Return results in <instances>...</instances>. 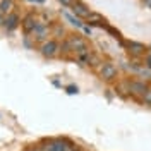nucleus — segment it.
<instances>
[{
    "mask_svg": "<svg viewBox=\"0 0 151 151\" xmlns=\"http://www.w3.org/2000/svg\"><path fill=\"white\" fill-rule=\"evenodd\" d=\"M22 26H24V31H26V33H29V31H35L38 24L35 22L33 16H28V17L24 19V24H22Z\"/></svg>",
    "mask_w": 151,
    "mask_h": 151,
    "instance_id": "nucleus-9",
    "label": "nucleus"
},
{
    "mask_svg": "<svg viewBox=\"0 0 151 151\" xmlns=\"http://www.w3.org/2000/svg\"><path fill=\"white\" fill-rule=\"evenodd\" d=\"M101 77L103 79H106V81H110V79H113L115 76H117V69H115V65L113 64H103V67H101Z\"/></svg>",
    "mask_w": 151,
    "mask_h": 151,
    "instance_id": "nucleus-4",
    "label": "nucleus"
},
{
    "mask_svg": "<svg viewBox=\"0 0 151 151\" xmlns=\"http://www.w3.org/2000/svg\"><path fill=\"white\" fill-rule=\"evenodd\" d=\"M142 100H144V103L151 105V89H146V93L142 94Z\"/></svg>",
    "mask_w": 151,
    "mask_h": 151,
    "instance_id": "nucleus-12",
    "label": "nucleus"
},
{
    "mask_svg": "<svg viewBox=\"0 0 151 151\" xmlns=\"http://www.w3.org/2000/svg\"><path fill=\"white\" fill-rule=\"evenodd\" d=\"M45 151H69V148H67L65 142H62V141H52L47 144Z\"/></svg>",
    "mask_w": 151,
    "mask_h": 151,
    "instance_id": "nucleus-6",
    "label": "nucleus"
},
{
    "mask_svg": "<svg viewBox=\"0 0 151 151\" xmlns=\"http://www.w3.org/2000/svg\"><path fill=\"white\" fill-rule=\"evenodd\" d=\"M28 151H35V150H28Z\"/></svg>",
    "mask_w": 151,
    "mask_h": 151,
    "instance_id": "nucleus-18",
    "label": "nucleus"
},
{
    "mask_svg": "<svg viewBox=\"0 0 151 151\" xmlns=\"http://www.w3.org/2000/svg\"><path fill=\"white\" fill-rule=\"evenodd\" d=\"M10 10H12V0H2L0 2V12L10 14Z\"/></svg>",
    "mask_w": 151,
    "mask_h": 151,
    "instance_id": "nucleus-10",
    "label": "nucleus"
},
{
    "mask_svg": "<svg viewBox=\"0 0 151 151\" xmlns=\"http://www.w3.org/2000/svg\"><path fill=\"white\" fill-rule=\"evenodd\" d=\"M129 89H131L132 93H136V94H144L146 93V86L142 84V83H131V84H129Z\"/></svg>",
    "mask_w": 151,
    "mask_h": 151,
    "instance_id": "nucleus-8",
    "label": "nucleus"
},
{
    "mask_svg": "<svg viewBox=\"0 0 151 151\" xmlns=\"http://www.w3.org/2000/svg\"><path fill=\"white\" fill-rule=\"evenodd\" d=\"M144 4H146L148 7H151V0H144Z\"/></svg>",
    "mask_w": 151,
    "mask_h": 151,
    "instance_id": "nucleus-16",
    "label": "nucleus"
},
{
    "mask_svg": "<svg viewBox=\"0 0 151 151\" xmlns=\"http://www.w3.org/2000/svg\"><path fill=\"white\" fill-rule=\"evenodd\" d=\"M57 50H58V45H57L55 41H48V43H45L41 47V53L45 57H53L57 53Z\"/></svg>",
    "mask_w": 151,
    "mask_h": 151,
    "instance_id": "nucleus-5",
    "label": "nucleus"
},
{
    "mask_svg": "<svg viewBox=\"0 0 151 151\" xmlns=\"http://www.w3.org/2000/svg\"><path fill=\"white\" fill-rule=\"evenodd\" d=\"M72 12H74L76 16H79V17H83V19H88L93 12L86 7L84 4H81V2H76L74 5H72Z\"/></svg>",
    "mask_w": 151,
    "mask_h": 151,
    "instance_id": "nucleus-2",
    "label": "nucleus"
},
{
    "mask_svg": "<svg viewBox=\"0 0 151 151\" xmlns=\"http://www.w3.org/2000/svg\"><path fill=\"white\" fill-rule=\"evenodd\" d=\"M17 24H19V16L17 14H14V12L7 14V17H5V21H4L5 29H7V31H14V29L17 28Z\"/></svg>",
    "mask_w": 151,
    "mask_h": 151,
    "instance_id": "nucleus-3",
    "label": "nucleus"
},
{
    "mask_svg": "<svg viewBox=\"0 0 151 151\" xmlns=\"http://www.w3.org/2000/svg\"><path fill=\"white\" fill-rule=\"evenodd\" d=\"M67 89H69V93H77V88H74V86H69Z\"/></svg>",
    "mask_w": 151,
    "mask_h": 151,
    "instance_id": "nucleus-14",
    "label": "nucleus"
},
{
    "mask_svg": "<svg viewBox=\"0 0 151 151\" xmlns=\"http://www.w3.org/2000/svg\"><path fill=\"white\" fill-rule=\"evenodd\" d=\"M65 48H69V50H76L77 53H84L86 52V43L81 40V38H70L69 41H67Z\"/></svg>",
    "mask_w": 151,
    "mask_h": 151,
    "instance_id": "nucleus-1",
    "label": "nucleus"
},
{
    "mask_svg": "<svg viewBox=\"0 0 151 151\" xmlns=\"http://www.w3.org/2000/svg\"><path fill=\"white\" fill-rule=\"evenodd\" d=\"M127 48H129V52L134 53V55H141L142 52H144V45L136 43V41H129V43H127Z\"/></svg>",
    "mask_w": 151,
    "mask_h": 151,
    "instance_id": "nucleus-7",
    "label": "nucleus"
},
{
    "mask_svg": "<svg viewBox=\"0 0 151 151\" xmlns=\"http://www.w3.org/2000/svg\"><path fill=\"white\" fill-rule=\"evenodd\" d=\"M31 2H40V4H41V2H45V0H31Z\"/></svg>",
    "mask_w": 151,
    "mask_h": 151,
    "instance_id": "nucleus-17",
    "label": "nucleus"
},
{
    "mask_svg": "<svg viewBox=\"0 0 151 151\" xmlns=\"http://www.w3.org/2000/svg\"><path fill=\"white\" fill-rule=\"evenodd\" d=\"M146 65H148V67H151V53L148 55V58H146Z\"/></svg>",
    "mask_w": 151,
    "mask_h": 151,
    "instance_id": "nucleus-15",
    "label": "nucleus"
},
{
    "mask_svg": "<svg viewBox=\"0 0 151 151\" xmlns=\"http://www.w3.org/2000/svg\"><path fill=\"white\" fill-rule=\"evenodd\" d=\"M65 17H67V21H69L70 24H74V26H77V28H83V22H81V21H77V19H74L70 14H65Z\"/></svg>",
    "mask_w": 151,
    "mask_h": 151,
    "instance_id": "nucleus-11",
    "label": "nucleus"
},
{
    "mask_svg": "<svg viewBox=\"0 0 151 151\" xmlns=\"http://www.w3.org/2000/svg\"><path fill=\"white\" fill-rule=\"evenodd\" d=\"M58 2H60L62 5H65V7H72L76 4V0H58Z\"/></svg>",
    "mask_w": 151,
    "mask_h": 151,
    "instance_id": "nucleus-13",
    "label": "nucleus"
}]
</instances>
